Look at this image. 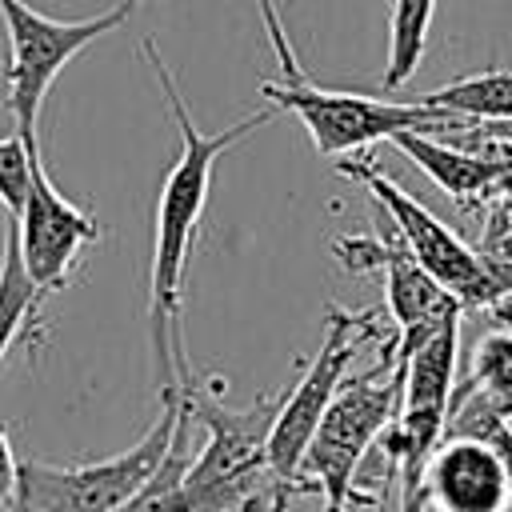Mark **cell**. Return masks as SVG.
Listing matches in <instances>:
<instances>
[{"instance_id": "cell-6", "label": "cell", "mask_w": 512, "mask_h": 512, "mask_svg": "<svg viewBox=\"0 0 512 512\" xmlns=\"http://www.w3.org/2000/svg\"><path fill=\"white\" fill-rule=\"evenodd\" d=\"M144 0H120L88 20H52L44 12H36L24 0H0V16H4V32H8V64H4V104L16 120V132L24 140L36 136V120H40V104L44 92L52 88V80L60 76V68L84 52L92 40L116 32Z\"/></svg>"}, {"instance_id": "cell-23", "label": "cell", "mask_w": 512, "mask_h": 512, "mask_svg": "<svg viewBox=\"0 0 512 512\" xmlns=\"http://www.w3.org/2000/svg\"><path fill=\"white\" fill-rule=\"evenodd\" d=\"M380 512H384V500H380Z\"/></svg>"}, {"instance_id": "cell-16", "label": "cell", "mask_w": 512, "mask_h": 512, "mask_svg": "<svg viewBox=\"0 0 512 512\" xmlns=\"http://www.w3.org/2000/svg\"><path fill=\"white\" fill-rule=\"evenodd\" d=\"M464 384L476 388L500 416L512 420V328H496L472 348Z\"/></svg>"}, {"instance_id": "cell-21", "label": "cell", "mask_w": 512, "mask_h": 512, "mask_svg": "<svg viewBox=\"0 0 512 512\" xmlns=\"http://www.w3.org/2000/svg\"><path fill=\"white\" fill-rule=\"evenodd\" d=\"M300 488H292V484H276V492H272V504H268V512H288V500L296 496Z\"/></svg>"}, {"instance_id": "cell-17", "label": "cell", "mask_w": 512, "mask_h": 512, "mask_svg": "<svg viewBox=\"0 0 512 512\" xmlns=\"http://www.w3.org/2000/svg\"><path fill=\"white\" fill-rule=\"evenodd\" d=\"M444 436H484V440L500 452V460H504V468H508V484H512V420L500 416L476 388L456 384Z\"/></svg>"}, {"instance_id": "cell-22", "label": "cell", "mask_w": 512, "mask_h": 512, "mask_svg": "<svg viewBox=\"0 0 512 512\" xmlns=\"http://www.w3.org/2000/svg\"><path fill=\"white\" fill-rule=\"evenodd\" d=\"M484 252H488V256H500V260H508V264H512V232H504V236H500L492 248H484Z\"/></svg>"}, {"instance_id": "cell-3", "label": "cell", "mask_w": 512, "mask_h": 512, "mask_svg": "<svg viewBox=\"0 0 512 512\" xmlns=\"http://www.w3.org/2000/svg\"><path fill=\"white\" fill-rule=\"evenodd\" d=\"M392 348L396 336H384L380 364L340 384L300 456L296 484L300 492H320L324 512H348L356 500V472L400 408V364Z\"/></svg>"}, {"instance_id": "cell-1", "label": "cell", "mask_w": 512, "mask_h": 512, "mask_svg": "<svg viewBox=\"0 0 512 512\" xmlns=\"http://www.w3.org/2000/svg\"><path fill=\"white\" fill-rule=\"evenodd\" d=\"M144 60L152 64V76L160 84V96L168 100V112L180 128V152L164 176L160 200H156V232H152V272H148V340H152V364H156V388L164 392H180V384L192 376L188 352H184V324H180V308H184V276H188V260H192V244H196V228L208 204V188H212V172L216 160L240 144L248 132H256L260 124H268L276 116L272 104L248 112L244 120H236L224 132H200L184 92L172 76V68L164 64V56L156 52V40H144Z\"/></svg>"}, {"instance_id": "cell-12", "label": "cell", "mask_w": 512, "mask_h": 512, "mask_svg": "<svg viewBox=\"0 0 512 512\" xmlns=\"http://www.w3.org/2000/svg\"><path fill=\"white\" fill-rule=\"evenodd\" d=\"M392 148H400L444 196H452L460 208H480L492 200V188H496V160L476 152V148H456V144H444V140H432L428 132H396L388 140Z\"/></svg>"}, {"instance_id": "cell-18", "label": "cell", "mask_w": 512, "mask_h": 512, "mask_svg": "<svg viewBox=\"0 0 512 512\" xmlns=\"http://www.w3.org/2000/svg\"><path fill=\"white\" fill-rule=\"evenodd\" d=\"M24 188H28V144L16 132V136L0 140V204L8 216H16Z\"/></svg>"}, {"instance_id": "cell-14", "label": "cell", "mask_w": 512, "mask_h": 512, "mask_svg": "<svg viewBox=\"0 0 512 512\" xmlns=\"http://www.w3.org/2000/svg\"><path fill=\"white\" fill-rule=\"evenodd\" d=\"M44 296L48 292L28 276V268L20 260V244H16V232H12V220H8V228H4V260H0V364H4L8 348L36 320Z\"/></svg>"}, {"instance_id": "cell-9", "label": "cell", "mask_w": 512, "mask_h": 512, "mask_svg": "<svg viewBox=\"0 0 512 512\" xmlns=\"http://www.w3.org/2000/svg\"><path fill=\"white\" fill-rule=\"evenodd\" d=\"M340 264L348 272H368V268H380L384 272V300H388V316L396 324V348L392 356H408L428 332H436L448 316L464 312L456 304L452 292H444L416 260L412 252L404 248V240L396 236L392 220L384 216L380 224V236H344L332 244Z\"/></svg>"}, {"instance_id": "cell-13", "label": "cell", "mask_w": 512, "mask_h": 512, "mask_svg": "<svg viewBox=\"0 0 512 512\" xmlns=\"http://www.w3.org/2000/svg\"><path fill=\"white\" fill-rule=\"evenodd\" d=\"M420 104L472 124H512V72H476L416 96Z\"/></svg>"}, {"instance_id": "cell-7", "label": "cell", "mask_w": 512, "mask_h": 512, "mask_svg": "<svg viewBox=\"0 0 512 512\" xmlns=\"http://www.w3.org/2000/svg\"><path fill=\"white\" fill-rule=\"evenodd\" d=\"M260 92L268 96V104L276 112H292L308 128L320 156H348L376 140H392L404 128L436 132V128L456 124V116L436 112L420 100H376V96H360V92L316 88L308 80H284V84L268 80Z\"/></svg>"}, {"instance_id": "cell-4", "label": "cell", "mask_w": 512, "mask_h": 512, "mask_svg": "<svg viewBox=\"0 0 512 512\" xmlns=\"http://www.w3.org/2000/svg\"><path fill=\"white\" fill-rule=\"evenodd\" d=\"M336 168L348 180H360L376 208L392 220L396 236L412 252V260L456 296V304L468 308H496L512 296V264L500 256H488L480 248H468L440 216H432L416 196H408L392 176H384L368 160H336Z\"/></svg>"}, {"instance_id": "cell-20", "label": "cell", "mask_w": 512, "mask_h": 512, "mask_svg": "<svg viewBox=\"0 0 512 512\" xmlns=\"http://www.w3.org/2000/svg\"><path fill=\"white\" fill-rule=\"evenodd\" d=\"M16 456H12V440H8V428L0 424V508L12 504V492H16Z\"/></svg>"}, {"instance_id": "cell-8", "label": "cell", "mask_w": 512, "mask_h": 512, "mask_svg": "<svg viewBox=\"0 0 512 512\" xmlns=\"http://www.w3.org/2000/svg\"><path fill=\"white\" fill-rule=\"evenodd\" d=\"M380 340V320L376 312H348V308H328V324H324V340L320 352L308 360L304 376L284 392L280 412L272 420V436H268V468L280 484H296L300 472V456L324 416V408L332 404V396L340 392V384L348 380V368L356 360V352Z\"/></svg>"}, {"instance_id": "cell-5", "label": "cell", "mask_w": 512, "mask_h": 512, "mask_svg": "<svg viewBox=\"0 0 512 512\" xmlns=\"http://www.w3.org/2000/svg\"><path fill=\"white\" fill-rule=\"evenodd\" d=\"M180 412H184L180 392H164L156 424L132 448H124L108 460H88V464L20 460L16 492H12L8 508L12 512H116L160 468V460L176 436Z\"/></svg>"}, {"instance_id": "cell-11", "label": "cell", "mask_w": 512, "mask_h": 512, "mask_svg": "<svg viewBox=\"0 0 512 512\" xmlns=\"http://www.w3.org/2000/svg\"><path fill=\"white\" fill-rule=\"evenodd\" d=\"M420 500L428 512H508V468L484 436H444L424 464Z\"/></svg>"}, {"instance_id": "cell-19", "label": "cell", "mask_w": 512, "mask_h": 512, "mask_svg": "<svg viewBox=\"0 0 512 512\" xmlns=\"http://www.w3.org/2000/svg\"><path fill=\"white\" fill-rule=\"evenodd\" d=\"M256 12H260V20H264L268 44H272V52H276V60H280V68H284V80H308L304 68H300V60H296V48H292L288 36H284V20H280L276 4H272V0H256Z\"/></svg>"}, {"instance_id": "cell-15", "label": "cell", "mask_w": 512, "mask_h": 512, "mask_svg": "<svg viewBox=\"0 0 512 512\" xmlns=\"http://www.w3.org/2000/svg\"><path fill=\"white\" fill-rule=\"evenodd\" d=\"M436 0H392L388 20V64H384V88H400L412 80V72L424 60L428 48V24H432Z\"/></svg>"}, {"instance_id": "cell-2", "label": "cell", "mask_w": 512, "mask_h": 512, "mask_svg": "<svg viewBox=\"0 0 512 512\" xmlns=\"http://www.w3.org/2000/svg\"><path fill=\"white\" fill-rule=\"evenodd\" d=\"M180 400L192 424L204 428V444L200 452H192V464L184 472V496L192 512H228L256 496H268L280 484L268 468V436L284 392H264L248 408H228L224 380L188 376L180 384Z\"/></svg>"}, {"instance_id": "cell-10", "label": "cell", "mask_w": 512, "mask_h": 512, "mask_svg": "<svg viewBox=\"0 0 512 512\" xmlns=\"http://www.w3.org/2000/svg\"><path fill=\"white\" fill-rule=\"evenodd\" d=\"M24 144H28V188H24V200H20L16 216H8V220H12L20 260H24L28 276L44 292H56V288L68 284V272L80 260V252L92 240H100V228H96L92 212L76 208L52 184V176L44 172L36 136L24 140Z\"/></svg>"}]
</instances>
